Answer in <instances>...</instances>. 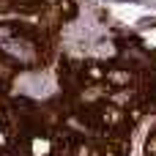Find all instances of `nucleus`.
<instances>
[{"label":"nucleus","mask_w":156,"mask_h":156,"mask_svg":"<svg viewBox=\"0 0 156 156\" xmlns=\"http://www.w3.org/2000/svg\"><path fill=\"white\" fill-rule=\"evenodd\" d=\"M115 14H118L121 19H126V22H134L137 16H143L140 8H123V5H115Z\"/></svg>","instance_id":"f257e3e1"}]
</instances>
